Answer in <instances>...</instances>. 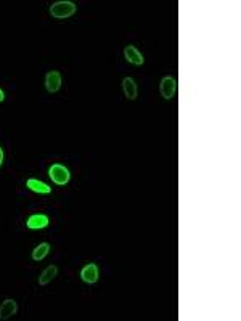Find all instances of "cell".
Listing matches in <instances>:
<instances>
[{
	"mask_svg": "<svg viewBox=\"0 0 241 321\" xmlns=\"http://www.w3.org/2000/svg\"><path fill=\"white\" fill-rule=\"evenodd\" d=\"M77 6L74 2H68V0H61V2H55L50 6V15L55 19H68L76 13Z\"/></svg>",
	"mask_w": 241,
	"mask_h": 321,
	"instance_id": "obj_1",
	"label": "cell"
},
{
	"mask_svg": "<svg viewBox=\"0 0 241 321\" xmlns=\"http://www.w3.org/2000/svg\"><path fill=\"white\" fill-rule=\"evenodd\" d=\"M48 177L52 178L55 185L65 186L71 180V173L68 170V167H65L63 164H52L50 169H48Z\"/></svg>",
	"mask_w": 241,
	"mask_h": 321,
	"instance_id": "obj_2",
	"label": "cell"
},
{
	"mask_svg": "<svg viewBox=\"0 0 241 321\" xmlns=\"http://www.w3.org/2000/svg\"><path fill=\"white\" fill-rule=\"evenodd\" d=\"M159 92L164 100H172L177 93V79L174 76H164L159 83Z\"/></svg>",
	"mask_w": 241,
	"mask_h": 321,
	"instance_id": "obj_3",
	"label": "cell"
},
{
	"mask_svg": "<svg viewBox=\"0 0 241 321\" xmlns=\"http://www.w3.org/2000/svg\"><path fill=\"white\" fill-rule=\"evenodd\" d=\"M45 88L48 93H56L61 88V74L60 71H48L45 76Z\"/></svg>",
	"mask_w": 241,
	"mask_h": 321,
	"instance_id": "obj_4",
	"label": "cell"
},
{
	"mask_svg": "<svg viewBox=\"0 0 241 321\" xmlns=\"http://www.w3.org/2000/svg\"><path fill=\"white\" fill-rule=\"evenodd\" d=\"M124 57H125L127 61L132 63V65H135V66H141L145 63L143 55H141V52L138 50L135 45H127L124 48Z\"/></svg>",
	"mask_w": 241,
	"mask_h": 321,
	"instance_id": "obj_5",
	"label": "cell"
},
{
	"mask_svg": "<svg viewBox=\"0 0 241 321\" xmlns=\"http://www.w3.org/2000/svg\"><path fill=\"white\" fill-rule=\"evenodd\" d=\"M48 217L44 214H32L26 220V227L29 230H42L48 227Z\"/></svg>",
	"mask_w": 241,
	"mask_h": 321,
	"instance_id": "obj_6",
	"label": "cell"
},
{
	"mask_svg": "<svg viewBox=\"0 0 241 321\" xmlns=\"http://www.w3.org/2000/svg\"><path fill=\"white\" fill-rule=\"evenodd\" d=\"M122 90H124V95L127 100H137L138 96V85L133 78H124L122 79Z\"/></svg>",
	"mask_w": 241,
	"mask_h": 321,
	"instance_id": "obj_7",
	"label": "cell"
},
{
	"mask_svg": "<svg viewBox=\"0 0 241 321\" xmlns=\"http://www.w3.org/2000/svg\"><path fill=\"white\" fill-rule=\"evenodd\" d=\"M81 278L84 283L94 284L98 281V267L97 263H87L86 267L81 270Z\"/></svg>",
	"mask_w": 241,
	"mask_h": 321,
	"instance_id": "obj_8",
	"label": "cell"
},
{
	"mask_svg": "<svg viewBox=\"0 0 241 321\" xmlns=\"http://www.w3.org/2000/svg\"><path fill=\"white\" fill-rule=\"evenodd\" d=\"M18 304L15 299H5L3 304L0 305V320H8L13 315H16Z\"/></svg>",
	"mask_w": 241,
	"mask_h": 321,
	"instance_id": "obj_9",
	"label": "cell"
},
{
	"mask_svg": "<svg viewBox=\"0 0 241 321\" xmlns=\"http://www.w3.org/2000/svg\"><path fill=\"white\" fill-rule=\"evenodd\" d=\"M26 186L29 188L31 191L34 193H39V194H50L52 193V188L48 186L47 183H44V181H39V180H35V178H29L26 181Z\"/></svg>",
	"mask_w": 241,
	"mask_h": 321,
	"instance_id": "obj_10",
	"label": "cell"
},
{
	"mask_svg": "<svg viewBox=\"0 0 241 321\" xmlns=\"http://www.w3.org/2000/svg\"><path fill=\"white\" fill-rule=\"evenodd\" d=\"M56 275H58V268H56V265H48V267L42 271L40 276H39V284L45 286L48 283H52Z\"/></svg>",
	"mask_w": 241,
	"mask_h": 321,
	"instance_id": "obj_11",
	"label": "cell"
},
{
	"mask_svg": "<svg viewBox=\"0 0 241 321\" xmlns=\"http://www.w3.org/2000/svg\"><path fill=\"white\" fill-rule=\"evenodd\" d=\"M48 254H50V244H48V242H40L39 246L34 247V250H32V259L35 262H40V260H44Z\"/></svg>",
	"mask_w": 241,
	"mask_h": 321,
	"instance_id": "obj_12",
	"label": "cell"
},
{
	"mask_svg": "<svg viewBox=\"0 0 241 321\" xmlns=\"http://www.w3.org/2000/svg\"><path fill=\"white\" fill-rule=\"evenodd\" d=\"M3 158H5L3 150H2V146H0V167H2V164H3Z\"/></svg>",
	"mask_w": 241,
	"mask_h": 321,
	"instance_id": "obj_13",
	"label": "cell"
},
{
	"mask_svg": "<svg viewBox=\"0 0 241 321\" xmlns=\"http://www.w3.org/2000/svg\"><path fill=\"white\" fill-rule=\"evenodd\" d=\"M3 100H5V93H3V90L0 88V103H2Z\"/></svg>",
	"mask_w": 241,
	"mask_h": 321,
	"instance_id": "obj_14",
	"label": "cell"
}]
</instances>
